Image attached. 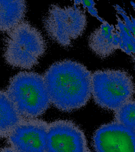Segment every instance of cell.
<instances>
[{
	"label": "cell",
	"mask_w": 135,
	"mask_h": 152,
	"mask_svg": "<svg viewBox=\"0 0 135 152\" xmlns=\"http://www.w3.org/2000/svg\"><path fill=\"white\" fill-rule=\"evenodd\" d=\"M43 77L51 103L61 111L80 109L92 95V74L77 62H57L48 68Z\"/></svg>",
	"instance_id": "6da1fadb"
},
{
	"label": "cell",
	"mask_w": 135,
	"mask_h": 152,
	"mask_svg": "<svg viewBox=\"0 0 135 152\" xmlns=\"http://www.w3.org/2000/svg\"><path fill=\"white\" fill-rule=\"evenodd\" d=\"M6 92L24 119L38 118L51 104L43 76L34 72L23 71L13 76Z\"/></svg>",
	"instance_id": "7a4b0ae2"
},
{
	"label": "cell",
	"mask_w": 135,
	"mask_h": 152,
	"mask_svg": "<svg viewBox=\"0 0 135 152\" xmlns=\"http://www.w3.org/2000/svg\"><path fill=\"white\" fill-rule=\"evenodd\" d=\"M45 49V40L40 32L28 22L22 21L9 31L4 56L9 65L30 69L38 64Z\"/></svg>",
	"instance_id": "3957f363"
},
{
	"label": "cell",
	"mask_w": 135,
	"mask_h": 152,
	"mask_svg": "<svg viewBox=\"0 0 135 152\" xmlns=\"http://www.w3.org/2000/svg\"><path fill=\"white\" fill-rule=\"evenodd\" d=\"M91 91L95 102L100 107L116 111L131 99L135 85L132 77L125 71L98 70L92 74Z\"/></svg>",
	"instance_id": "277c9868"
},
{
	"label": "cell",
	"mask_w": 135,
	"mask_h": 152,
	"mask_svg": "<svg viewBox=\"0 0 135 152\" xmlns=\"http://www.w3.org/2000/svg\"><path fill=\"white\" fill-rule=\"evenodd\" d=\"M85 12L77 7L52 5L44 19L47 34L60 45L67 47L82 35L87 26Z\"/></svg>",
	"instance_id": "5b68a950"
},
{
	"label": "cell",
	"mask_w": 135,
	"mask_h": 152,
	"mask_svg": "<svg viewBox=\"0 0 135 152\" xmlns=\"http://www.w3.org/2000/svg\"><path fill=\"white\" fill-rule=\"evenodd\" d=\"M88 151L84 133L73 122L59 120L48 124L47 152H85Z\"/></svg>",
	"instance_id": "8992f818"
},
{
	"label": "cell",
	"mask_w": 135,
	"mask_h": 152,
	"mask_svg": "<svg viewBox=\"0 0 135 152\" xmlns=\"http://www.w3.org/2000/svg\"><path fill=\"white\" fill-rule=\"evenodd\" d=\"M48 124L42 120L24 119L9 134V144L17 152H47Z\"/></svg>",
	"instance_id": "52a82bcc"
},
{
	"label": "cell",
	"mask_w": 135,
	"mask_h": 152,
	"mask_svg": "<svg viewBox=\"0 0 135 152\" xmlns=\"http://www.w3.org/2000/svg\"><path fill=\"white\" fill-rule=\"evenodd\" d=\"M96 152H135V135L116 121L101 126L93 136Z\"/></svg>",
	"instance_id": "ba28073f"
},
{
	"label": "cell",
	"mask_w": 135,
	"mask_h": 152,
	"mask_svg": "<svg viewBox=\"0 0 135 152\" xmlns=\"http://www.w3.org/2000/svg\"><path fill=\"white\" fill-rule=\"evenodd\" d=\"M89 45L98 56L102 58L109 57L120 47L118 31L112 25L103 21L90 35Z\"/></svg>",
	"instance_id": "9c48e42d"
},
{
	"label": "cell",
	"mask_w": 135,
	"mask_h": 152,
	"mask_svg": "<svg viewBox=\"0 0 135 152\" xmlns=\"http://www.w3.org/2000/svg\"><path fill=\"white\" fill-rule=\"evenodd\" d=\"M26 10L24 1H0V32L11 31L21 22Z\"/></svg>",
	"instance_id": "30bf717a"
},
{
	"label": "cell",
	"mask_w": 135,
	"mask_h": 152,
	"mask_svg": "<svg viewBox=\"0 0 135 152\" xmlns=\"http://www.w3.org/2000/svg\"><path fill=\"white\" fill-rule=\"evenodd\" d=\"M22 119L7 92L0 90V138L8 137Z\"/></svg>",
	"instance_id": "8fae6325"
},
{
	"label": "cell",
	"mask_w": 135,
	"mask_h": 152,
	"mask_svg": "<svg viewBox=\"0 0 135 152\" xmlns=\"http://www.w3.org/2000/svg\"><path fill=\"white\" fill-rule=\"evenodd\" d=\"M115 121L135 135V100L131 99L115 111Z\"/></svg>",
	"instance_id": "7c38bea8"
},
{
	"label": "cell",
	"mask_w": 135,
	"mask_h": 152,
	"mask_svg": "<svg viewBox=\"0 0 135 152\" xmlns=\"http://www.w3.org/2000/svg\"><path fill=\"white\" fill-rule=\"evenodd\" d=\"M116 29L119 37V48L128 55L135 57V36L126 24L120 20L118 21Z\"/></svg>",
	"instance_id": "4fadbf2b"
},
{
	"label": "cell",
	"mask_w": 135,
	"mask_h": 152,
	"mask_svg": "<svg viewBox=\"0 0 135 152\" xmlns=\"http://www.w3.org/2000/svg\"><path fill=\"white\" fill-rule=\"evenodd\" d=\"M81 2L83 3V5H85V7H88L89 9H91L90 13L94 15L95 16H97V12H95V10L94 9L93 6L95 5V3L93 1H81Z\"/></svg>",
	"instance_id": "5bb4252c"
},
{
	"label": "cell",
	"mask_w": 135,
	"mask_h": 152,
	"mask_svg": "<svg viewBox=\"0 0 135 152\" xmlns=\"http://www.w3.org/2000/svg\"><path fill=\"white\" fill-rule=\"evenodd\" d=\"M90 152V151H89V150H88V151H87V152Z\"/></svg>",
	"instance_id": "9a60e30c"
}]
</instances>
